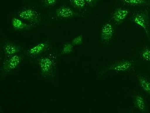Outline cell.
<instances>
[{
  "label": "cell",
  "mask_w": 150,
  "mask_h": 113,
  "mask_svg": "<svg viewBox=\"0 0 150 113\" xmlns=\"http://www.w3.org/2000/svg\"><path fill=\"white\" fill-rule=\"evenodd\" d=\"M115 29L113 25L110 22H107L103 25L101 30V39L103 43H109L114 35Z\"/></svg>",
  "instance_id": "obj_7"
},
{
  "label": "cell",
  "mask_w": 150,
  "mask_h": 113,
  "mask_svg": "<svg viewBox=\"0 0 150 113\" xmlns=\"http://www.w3.org/2000/svg\"><path fill=\"white\" fill-rule=\"evenodd\" d=\"M21 51V47L13 43H6L3 47V51L5 58L18 54Z\"/></svg>",
  "instance_id": "obj_10"
},
{
  "label": "cell",
  "mask_w": 150,
  "mask_h": 113,
  "mask_svg": "<svg viewBox=\"0 0 150 113\" xmlns=\"http://www.w3.org/2000/svg\"><path fill=\"white\" fill-rule=\"evenodd\" d=\"M58 0H44V4L47 7H51L56 4Z\"/></svg>",
  "instance_id": "obj_19"
},
{
  "label": "cell",
  "mask_w": 150,
  "mask_h": 113,
  "mask_svg": "<svg viewBox=\"0 0 150 113\" xmlns=\"http://www.w3.org/2000/svg\"><path fill=\"white\" fill-rule=\"evenodd\" d=\"M86 4L90 7H93L97 4L98 0H85Z\"/></svg>",
  "instance_id": "obj_20"
},
{
  "label": "cell",
  "mask_w": 150,
  "mask_h": 113,
  "mask_svg": "<svg viewBox=\"0 0 150 113\" xmlns=\"http://www.w3.org/2000/svg\"><path fill=\"white\" fill-rule=\"evenodd\" d=\"M131 20L134 24L142 27L145 31L147 38L150 41V34L149 31L150 15L148 9L139 10L136 11L132 16Z\"/></svg>",
  "instance_id": "obj_2"
},
{
  "label": "cell",
  "mask_w": 150,
  "mask_h": 113,
  "mask_svg": "<svg viewBox=\"0 0 150 113\" xmlns=\"http://www.w3.org/2000/svg\"><path fill=\"white\" fill-rule=\"evenodd\" d=\"M71 5L75 9L82 10L86 7V2L85 0H70Z\"/></svg>",
  "instance_id": "obj_15"
},
{
  "label": "cell",
  "mask_w": 150,
  "mask_h": 113,
  "mask_svg": "<svg viewBox=\"0 0 150 113\" xmlns=\"http://www.w3.org/2000/svg\"><path fill=\"white\" fill-rule=\"evenodd\" d=\"M50 44L48 41L42 42L31 47L26 51V54L32 58L40 55L45 52L50 46Z\"/></svg>",
  "instance_id": "obj_6"
},
{
  "label": "cell",
  "mask_w": 150,
  "mask_h": 113,
  "mask_svg": "<svg viewBox=\"0 0 150 113\" xmlns=\"http://www.w3.org/2000/svg\"><path fill=\"white\" fill-rule=\"evenodd\" d=\"M137 78L140 88L150 96V81L142 74L138 75Z\"/></svg>",
  "instance_id": "obj_13"
},
{
  "label": "cell",
  "mask_w": 150,
  "mask_h": 113,
  "mask_svg": "<svg viewBox=\"0 0 150 113\" xmlns=\"http://www.w3.org/2000/svg\"><path fill=\"white\" fill-rule=\"evenodd\" d=\"M134 105L135 108L142 113L146 110V104L145 99L142 95L137 94L134 96Z\"/></svg>",
  "instance_id": "obj_12"
},
{
  "label": "cell",
  "mask_w": 150,
  "mask_h": 113,
  "mask_svg": "<svg viewBox=\"0 0 150 113\" xmlns=\"http://www.w3.org/2000/svg\"><path fill=\"white\" fill-rule=\"evenodd\" d=\"M83 41V36L82 34L79 35L77 37L72 40V44L74 46H79L81 45Z\"/></svg>",
  "instance_id": "obj_18"
},
{
  "label": "cell",
  "mask_w": 150,
  "mask_h": 113,
  "mask_svg": "<svg viewBox=\"0 0 150 113\" xmlns=\"http://www.w3.org/2000/svg\"><path fill=\"white\" fill-rule=\"evenodd\" d=\"M74 46L71 43H66L63 46L61 54L62 55L68 54L71 53L74 50Z\"/></svg>",
  "instance_id": "obj_17"
},
{
  "label": "cell",
  "mask_w": 150,
  "mask_h": 113,
  "mask_svg": "<svg viewBox=\"0 0 150 113\" xmlns=\"http://www.w3.org/2000/svg\"><path fill=\"white\" fill-rule=\"evenodd\" d=\"M57 56L54 52L38 59L37 64L42 76L45 78H50L54 76L56 71Z\"/></svg>",
  "instance_id": "obj_1"
},
{
  "label": "cell",
  "mask_w": 150,
  "mask_h": 113,
  "mask_svg": "<svg viewBox=\"0 0 150 113\" xmlns=\"http://www.w3.org/2000/svg\"><path fill=\"white\" fill-rule=\"evenodd\" d=\"M129 13V10L127 9L117 8L112 14L111 19L115 24L120 25L126 19Z\"/></svg>",
  "instance_id": "obj_9"
},
{
  "label": "cell",
  "mask_w": 150,
  "mask_h": 113,
  "mask_svg": "<svg viewBox=\"0 0 150 113\" xmlns=\"http://www.w3.org/2000/svg\"><path fill=\"white\" fill-rule=\"evenodd\" d=\"M23 60V56L19 54L5 58L2 63L1 72L5 75L11 73L18 68Z\"/></svg>",
  "instance_id": "obj_3"
},
{
  "label": "cell",
  "mask_w": 150,
  "mask_h": 113,
  "mask_svg": "<svg viewBox=\"0 0 150 113\" xmlns=\"http://www.w3.org/2000/svg\"><path fill=\"white\" fill-rule=\"evenodd\" d=\"M140 58L146 62H150V49L146 47L142 50L140 53Z\"/></svg>",
  "instance_id": "obj_16"
},
{
  "label": "cell",
  "mask_w": 150,
  "mask_h": 113,
  "mask_svg": "<svg viewBox=\"0 0 150 113\" xmlns=\"http://www.w3.org/2000/svg\"><path fill=\"white\" fill-rule=\"evenodd\" d=\"M56 14L57 17L62 19L82 16L81 14L75 12L71 8L65 6H62L57 9L56 10Z\"/></svg>",
  "instance_id": "obj_8"
},
{
  "label": "cell",
  "mask_w": 150,
  "mask_h": 113,
  "mask_svg": "<svg viewBox=\"0 0 150 113\" xmlns=\"http://www.w3.org/2000/svg\"><path fill=\"white\" fill-rule=\"evenodd\" d=\"M17 16L23 21L28 22L32 25L39 24L41 20L40 14L33 8L22 9L18 13Z\"/></svg>",
  "instance_id": "obj_5"
},
{
  "label": "cell",
  "mask_w": 150,
  "mask_h": 113,
  "mask_svg": "<svg viewBox=\"0 0 150 113\" xmlns=\"http://www.w3.org/2000/svg\"><path fill=\"white\" fill-rule=\"evenodd\" d=\"M123 4L131 6H150V0H120Z\"/></svg>",
  "instance_id": "obj_14"
},
{
  "label": "cell",
  "mask_w": 150,
  "mask_h": 113,
  "mask_svg": "<svg viewBox=\"0 0 150 113\" xmlns=\"http://www.w3.org/2000/svg\"><path fill=\"white\" fill-rule=\"evenodd\" d=\"M12 26L15 30L26 31L33 28V25L24 22L18 17H14L12 20Z\"/></svg>",
  "instance_id": "obj_11"
},
{
  "label": "cell",
  "mask_w": 150,
  "mask_h": 113,
  "mask_svg": "<svg viewBox=\"0 0 150 113\" xmlns=\"http://www.w3.org/2000/svg\"><path fill=\"white\" fill-rule=\"evenodd\" d=\"M135 63L130 59H123L116 61L108 65L103 69V72L105 73L109 71L116 72H129L134 67Z\"/></svg>",
  "instance_id": "obj_4"
}]
</instances>
